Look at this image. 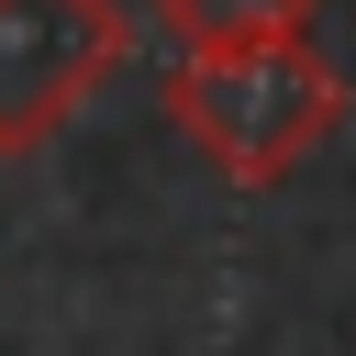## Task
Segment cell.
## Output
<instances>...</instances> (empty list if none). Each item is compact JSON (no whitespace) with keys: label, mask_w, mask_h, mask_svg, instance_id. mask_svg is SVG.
<instances>
[{"label":"cell","mask_w":356,"mask_h":356,"mask_svg":"<svg viewBox=\"0 0 356 356\" xmlns=\"http://www.w3.org/2000/svg\"><path fill=\"white\" fill-rule=\"evenodd\" d=\"M167 122L234 178V189H278L334 122H345V78L312 33H267V44H200L167 67Z\"/></svg>","instance_id":"1"},{"label":"cell","mask_w":356,"mask_h":356,"mask_svg":"<svg viewBox=\"0 0 356 356\" xmlns=\"http://www.w3.org/2000/svg\"><path fill=\"white\" fill-rule=\"evenodd\" d=\"M134 22L111 0H0V156L78 122V100L122 67Z\"/></svg>","instance_id":"2"},{"label":"cell","mask_w":356,"mask_h":356,"mask_svg":"<svg viewBox=\"0 0 356 356\" xmlns=\"http://www.w3.org/2000/svg\"><path fill=\"white\" fill-rule=\"evenodd\" d=\"M323 0H156L167 44L200 56V44H267V33H312Z\"/></svg>","instance_id":"3"}]
</instances>
